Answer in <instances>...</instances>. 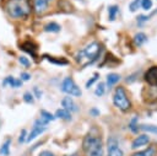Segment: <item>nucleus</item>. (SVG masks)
<instances>
[{
	"mask_svg": "<svg viewBox=\"0 0 157 156\" xmlns=\"http://www.w3.org/2000/svg\"><path fill=\"white\" fill-rule=\"evenodd\" d=\"M5 9L7 15L16 20L27 18L31 15V5L28 0H7Z\"/></svg>",
	"mask_w": 157,
	"mask_h": 156,
	"instance_id": "obj_1",
	"label": "nucleus"
},
{
	"mask_svg": "<svg viewBox=\"0 0 157 156\" xmlns=\"http://www.w3.org/2000/svg\"><path fill=\"white\" fill-rule=\"evenodd\" d=\"M99 54H101V45L97 42H92L87 44L82 50H80L76 54L75 59L80 65L87 66L88 64H92L93 61H96Z\"/></svg>",
	"mask_w": 157,
	"mask_h": 156,
	"instance_id": "obj_2",
	"label": "nucleus"
},
{
	"mask_svg": "<svg viewBox=\"0 0 157 156\" xmlns=\"http://www.w3.org/2000/svg\"><path fill=\"white\" fill-rule=\"evenodd\" d=\"M82 149L86 156H103V144L99 136L87 134L82 141Z\"/></svg>",
	"mask_w": 157,
	"mask_h": 156,
	"instance_id": "obj_3",
	"label": "nucleus"
},
{
	"mask_svg": "<svg viewBox=\"0 0 157 156\" xmlns=\"http://www.w3.org/2000/svg\"><path fill=\"white\" fill-rule=\"evenodd\" d=\"M113 103L117 108H119L120 111L123 112H126L130 109V101L128 98V95L125 92V90L123 87H117L115 91H114V95H113Z\"/></svg>",
	"mask_w": 157,
	"mask_h": 156,
	"instance_id": "obj_4",
	"label": "nucleus"
},
{
	"mask_svg": "<svg viewBox=\"0 0 157 156\" xmlns=\"http://www.w3.org/2000/svg\"><path fill=\"white\" fill-rule=\"evenodd\" d=\"M61 91H64L69 96H75V97H80L82 95L80 87L75 84V81L71 77H65L63 80V82H61Z\"/></svg>",
	"mask_w": 157,
	"mask_h": 156,
	"instance_id": "obj_5",
	"label": "nucleus"
},
{
	"mask_svg": "<svg viewBox=\"0 0 157 156\" xmlns=\"http://www.w3.org/2000/svg\"><path fill=\"white\" fill-rule=\"evenodd\" d=\"M107 156H124L123 150L118 146V142L114 138L108 140V155Z\"/></svg>",
	"mask_w": 157,
	"mask_h": 156,
	"instance_id": "obj_6",
	"label": "nucleus"
},
{
	"mask_svg": "<svg viewBox=\"0 0 157 156\" xmlns=\"http://www.w3.org/2000/svg\"><path fill=\"white\" fill-rule=\"evenodd\" d=\"M145 80L148 85L157 87V66H151L145 72Z\"/></svg>",
	"mask_w": 157,
	"mask_h": 156,
	"instance_id": "obj_7",
	"label": "nucleus"
},
{
	"mask_svg": "<svg viewBox=\"0 0 157 156\" xmlns=\"http://www.w3.org/2000/svg\"><path fill=\"white\" fill-rule=\"evenodd\" d=\"M61 106L64 107V109L69 111L70 113H71V112H77V111H78L77 104L75 103V101H74L72 97H70V96H66V97H64V98L61 99Z\"/></svg>",
	"mask_w": 157,
	"mask_h": 156,
	"instance_id": "obj_8",
	"label": "nucleus"
},
{
	"mask_svg": "<svg viewBox=\"0 0 157 156\" xmlns=\"http://www.w3.org/2000/svg\"><path fill=\"white\" fill-rule=\"evenodd\" d=\"M148 141H150V136L146 135V134H141V135H139V136H136L134 139V141L131 144V147L132 149H137L140 146H144V145L148 144Z\"/></svg>",
	"mask_w": 157,
	"mask_h": 156,
	"instance_id": "obj_9",
	"label": "nucleus"
},
{
	"mask_svg": "<svg viewBox=\"0 0 157 156\" xmlns=\"http://www.w3.org/2000/svg\"><path fill=\"white\" fill-rule=\"evenodd\" d=\"M20 49H22V50H25L26 53L31 54L34 59L37 58V54H36L37 47H36V44H33L32 42H25V43H22V44L20 45Z\"/></svg>",
	"mask_w": 157,
	"mask_h": 156,
	"instance_id": "obj_10",
	"label": "nucleus"
},
{
	"mask_svg": "<svg viewBox=\"0 0 157 156\" xmlns=\"http://www.w3.org/2000/svg\"><path fill=\"white\" fill-rule=\"evenodd\" d=\"M48 0H33V7L37 14H42L47 10Z\"/></svg>",
	"mask_w": 157,
	"mask_h": 156,
	"instance_id": "obj_11",
	"label": "nucleus"
},
{
	"mask_svg": "<svg viewBox=\"0 0 157 156\" xmlns=\"http://www.w3.org/2000/svg\"><path fill=\"white\" fill-rule=\"evenodd\" d=\"M7 84H9L11 87L17 88V87H20V86L22 85V81H21V80H16V79L12 77V76H7V77H5V80L2 81V85L6 86Z\"/></svg>",
	"mask_w": 157,
	"mask_h": 156,
	"instance_id": "obj_12",
	"label": "nucleus"
},
{
	"mask_svg": "<svg viewBox=\"0 0 157 156\" xmlns=\"http://www.w3.org/2000/svg\"><path fill=\"white\" fill-rule=\"evenodd\" d=\"M43 58H45L49 63L55 64V65H66L67 60L64 58H55V57H50V55H43Z\"/></svg>",
	"mask_w": 157,
	"mask_h": 156,
	"instance_id": "obj_13",
	"label": "nucleus"
},
{
	"mask_svg": "<svg viewBox=\"0 0 157 156\" xmlns=\"http://www.w3.org/2000/svg\"><path fill=\"white\" fill-rule=\"evenodd\" d=\"M55 118H60V119H64V120H71V113L64 108L61 109H58L55 112Z\"/></svg>",
	"mask_w": 157,
	"mask_h": 156,
	"instance_id": "obj_14",
	"label": "nucleus"
},
{
	"mask_svg": "<svg viewBox=\"0 0 157 156\" xmlns=\"http://www.w3.org/2000/svg\"><path fill=\"white\" fill-rule=\"evenodd\" d=\"M119 80H120V75H119V74H115V72L109 74V75L107 76V85H108V87L110 88V87L114 86Z\"/></svg>",
	"mask_w": 157,
	"mask_h": 156,
	"instance_id": "obj_15",
	"label": "nucleus"
},
{
	"mask_svg": "<svg viewBox=\"0 0 157 156\" xmlns=\"http://www.w3.org/2000/svg\"><path fill=\"white\" fill-rule=\"evenodd\" d=\"M146 41H147V36H146L144 32H139V33H136V34L134 36V42H135V44H136L137 47L142 45Z\"/></svg>",
	"mask_w": 157,
	"mask_h": 156,
	"instance_id": "obj_16",
	"label": "nucleus"
},
{
	"mask_svg": "<svg viewBox=\"0 0 157 156\" xmlns=\"http://www.w3.org/2000/svg\"><path fill=\"white\" fill-rule=\"evenodd\" d=\"M155 152H156V149H155V147H148V149H146V150L135 152V154H132L131 156H155Z\"/></svg>",
	"mask_w": 157,
	"mask_h": 156,
	"instance_id": "obj_17",
	"label": "nucleus"
},
{
	"mask_svg": "<svg viewBox=\"0 0 157 156\" xmlns=\"http://www.w3.org/2000/svg\"><path fill=\"white\" fill-rule=\"evenodd\" d=\"M44 31L45 32H54V33H56V32L60 31V26L56 22H50V23H47L44 26Z\"/></svg>",
	"mask_w": 157,
	"mask_h": 156,
	"instance_id": "obj_18",
	"label": "nucleus"
},
{
	"mask_svg": "<svg viewBox=\"0 0 157 156\" xmlns=\"http://www.w3.org/2000/svg\"><path fill=\"white\" fill-rule=\"evenodd\" d=\"M118 11H119V7L117 5H110L108 7V16H109V20L110 21H114L115 20V16H117Z\"/></svg>",
	"mask_w": 157,
	"mask_h": 156,
	"instance_id": "obj_19",
	"label": "nucleus"
},
{
	"mask_svg": "<svg viewBox=\"0 0 157 156\" xmlns=\"http://www.w3.org/2000/svg\"><path fill=\"white\" fill-rule=\"evenodd\" d=\"M10 145H11V140L7 139V140L1 145V147H0V154L4 155V156H7L9 152H10Z\"/></svg>",
	"mask_w": 157,
	"mask_h": 156,
	"instance_id": "obj_20",
	"label": "nucleus"
},
{
	"mask_svg": "<svg viewBox=\"0 0 157 156\" xmlns=\"http://www.w3.org/2000/svg\"><path fill=\"white\" fill-rule=\"evenodd\" d=\"M139 128H140L141 130H144V131H148V133H155V134H157V127H156V125L142 124V125H140Z\"/></svg>",
	"mask_w": 157,
	"mask_h": 156,
	"instance_id": "obj_21",
	"label": "nucleus"
},
{
	"mask_svg": "<svg viewBox=\"0 0 157 156\" xmlns=\"http://www.w3.org/2000/svg\"><path fill=\"white\" fill-rule=\"evenodd\" d=\"M40 118H43L44 120H47V122H52V120H54L55 119V117L52 114V113H49V112H47V111H40Z\"/></svg>",
	"mask_w": 157,
	"mask_h": 156,
	"instance_id": "obj_22",
	"label": "nucleus"
},
{
	"mask_svg": "<svg viewBox=\"0 0 157 156\" xmlns=\"http://www.w3.org/2000/svg\"><path fill=\"white\" fill-rule=\"evenodd\" d=\"M104 91H105V88H104V84H103V82H99L98 86H97V88H96V91H94V95L98 96V97H101V96L104 95Z\"/></svg>",
	"mask_w": 157,
	"mask_h": 156,
	"instance_id": "obj_23",
	"label": "nucleus"
},
{
	"mask_svg": "<svg viewBox=\"0 0 157 156\" xmlns=\"http://www.w3.org/2000/svg\"><path fill=\"white\" fill-rule=\"evenodd\" d=\"M140 6H141L145 11H148V10H151V7H152V0H141Z\"/></svg>",
	"mask_w": 157,
	"mask_h": 156,
	"instance_id": "obj_24",
	"label": "nucleus"
},
{
	"mask_svg": "<svg viewBox=\"0 0 157 156\" xmlns=\"http://www.w3.org/2000/svg\"><path fill=\"white\" fill-rule=\"evenodd\" d=\"M23 101L26 103H33L34 102V98H33V95L31 92H25L23 95Z\"/></svg>",
	"mask_w": 157,
	"mask_h": 156,
	"instance_id": "obj_25",
	"label": "nucleus"
},
{
	"mask_svg": "<svg viewBox=\"0 0 157 156\" xmlns=\"http://www.w3.org/2000/svg\"><path fill=\"white\" fill-rule=\"evenodd\" d=\"M139 6H140V1H139V0H134L132 2H130L129 9H130L131 12H135V11L139 9Z\"/></svg>",
	"mask_w": 157,
	"mask_h": 156,
	"instance_id": "obj_26",
	"label": "nucleus"
},
{
	"mask_svg": "<svg viewBox=\"0 0 157 156\" xmlns=\"http://www.w3.org/2000/svg\"><path fill=\"white\" fill-rule=\"evenodd\" d=\"M97 80H98V74L96 72V74L93 75V77H92L91 80H88V81L86 82V87H87V88H90V87H91V86H92V85H93V84H94V82H96Z\"/></svg>",
	"mask_w": 157,
	"mask_h": 156,
	"instance_id": "obj_27",
	"label": "nucleus"
},
{
	"mask_svg": "<svg viewBox=\"0 0 157 156\" xmlns=\"http://www.w3.org/2000/svg\"><path fill=\"white\" fill-rule=\"evenodd\" d=\"M136 122H137V118L135 117V118L131 119V122H130V124H129V127H130V129H131L132 131H136V130L139 129V125H136Z\"/></svg>",
	"mask_w": 157,
	"mask_h": 156,
	"instance_id": "obj_28",
	"label": "nucleus"
},
{
	"mask_svg": "<svg viewBox=\"0 0 157 156\" xmlns=\"http://www.w3.org/2000/svg\"><path fill=\"white\" fill-rule=\"evenodd\" d=\"M18 61H20L23 66H29V60H28L26 57H20V58H18Z\"/></svg>",
	"mask_w": 157,
	"mask_h": 156,
	"instance_id": "obj_29",
	"label": "nucleus"
},
{
	"mask_svg": "<svg viewBox=\"0 0 157 156\" xmlns=\"http://www.w3.org/2000/svg\"><path fill=\"white\" fill-rule=\"evenodd\" d=\"M31 79V75L27 72H21V81H28Z\"/></svg>",
	"mask_w": 157,
	"mask_h": 156,
	"instance_id": "obj_30",
	"label": "nucleus"
},
{
	"mask_svg": "<svg viewBox=\"0 0 157 156\" xmlns=\"http://www.w3.org/2000/svg\"><path fill=\"white\" fill-rule=\"evenodd\" d=\"M18 141H20V142H23V141H26V130H25V129L21 131V134H20V138H18Z\"/></svg>",
	"mask_w": 157,
	"mask_h": 156,
	"instance_id": "obj_31",
	"label": "nucleus"
},
{
	"mask_svg": "<svg viewBox=\"0 0 157 156\" xmlns=\"http://www.w3.org/2000/svg\"><path fill=\"white\" fill-rule=\"evenodd\" d=\"M39 156H55V155H54L53 152H50V151H47V150H45V151H42V152L39 154Z\"/></svg>",
	"mask_w": 157,
	"mask_h": 156,
	"instance_id": "obj_32",
	"label": "nucleus"
},
{
	"mask_svg": "<svg viewBox=\"0 0 157 156\" xmlns=\"http://www.w3.org/2000/svg\"><path fill=\"white\" fill-rule=\"evenodd\" d=\"M34 93H36V96H37V98H40V96H42V92L37 88V87H34Z\"/></svg>",
	"mask_w": 157,
	"mask_h": 156,
	"instance_id": "obj_33",
	"label": "nucleus"
},
{
	"mask_svg": "<svg viewBox=\"0 0 157 156\" xmlns=\"http://www.w3.org/2000/svg\"><path fill=\"white\" fill-rule=\"evenodd\" d=\"M90 113H91V114H93V115H98V114H99V112H98L96 108H92V109L90 111Z\"/></svg>",
	"mask_w": 157,
	"mask_h": 156,
	"instance_id": "obj_34",
	"label": "nucleus"
},
{
	"mask_svg": "<svg viewBox=\"0 0 157 156\" xmlns=\"http://www.w3.org/2000/svg\"><path fill=\"white\" fill-rule=\"evenodd\" d=\"M67 156H78V154H72V155H67Z\"/></svg>",
	"mask_w": 157,
	"mask_h": 156,
	"instance_id": "obj_35",
	"label": "nucleus"
},
{
	"mask_svg": "<svg viewBox=\"0 0 157 156\" xmlns=\"http://www.w3.org/2000/svg\"><path fill=\"white\" fill-rule=\"evenodd\" d=\"M0 127H1V120H0Z\"/></svg>",
	"mask_w": 157,
	"mask_h": 156,
	"instance_id": "obj_36",
	"label": "nucleus"
}]
</instances>
